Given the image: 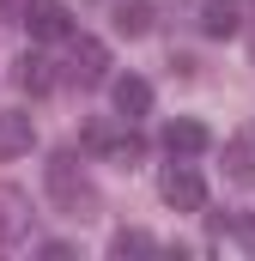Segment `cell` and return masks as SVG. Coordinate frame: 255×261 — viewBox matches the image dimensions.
Instances as JSON below:
<instances>
[{
	"mask_svg": "<svg viewBox=\"0 0 255 261\" xmlns=\"http://www.w3.org/2000/svg\"><path fill=\"white\" fill-rule=\"evenodd\" d=\"M43 182H49L55 213H67V219H91V213H97V189L85 182V170H79V158H73V152H55V158H49Z\"/></svg>",
	"mask_w": 255,
	"mask_h": 261,
	"instance_id": "cell-1",
	"label": "cell"
},
{
	"mask_svg": "<svg viewBox=\"0 0 255 261\" xmlns=\"http://www.w3.org/2000/svg\"><path fill=\"white\" fill-rule=\"evenodd\" d=\"M158 195H164V206H176V213H200L207 206V182H200V170H194L189 158H170L164 176H158Z\"/></svg>",
	"mask_w": 255,
	"mask_h": 261,
	"instance_id": "cell-2",
	"label": "cell"
},
{
	"mask_svg": "<svg viewBox=\"0 0 255 261\" xmlns=\"http://www.w3.org/2000/svg\"><path fill=\"white\" fill-rule=\"evenodd\" d=\"M85 152H97V158H110V164H140V152H146V140L134 134V122H128V134L122 128H110V122H91L85 128Z\"/></svg>",
	"mask_w": 255,
	"mask_h": 261,
	"instance_id": "cell-3",
	"label": "cell"
},
{
	"mask_svg": "<svg viewBox=\"0 0 255 261\" xmlns=\"http://www.w3.org/2000/svg\"><path fill=\"white\" fill-rule=\"evenodd\" d=\"M18 18H24V31H31L37 43H67V37H73V12H67L61 0H24Z\"/></svg>",
	"mask_w": 255,
	"mask_h": 261,
	"instance_id": "cell-4",
	"label": "cell"
},
{
	"mask_svg": "<svg viewBox=\"0 0 255 261\" xmlns=\"http://www.w3.org/2000/svg\"><path fill=\"white\" fill-rule=\"evenodd\" d=\"M67 43H73V55H67V79L73 85H104L110 79V49L97 37H67Z\"/></svg>",
	"mask_w": 255,
	"mask_h": 261,
	"instance_id": "cell-5",
	"label": "cell"
},
{
	"mask_svg": "<svg viewBox=\"0 0 255 261\" xmlns=\"http://www.w3.org/2000/svg\"><path fill=\"white\" fill-rule=\"evenodd\" d=\"M110 103H116L122 122H140V116L152 110V85H146L140 73H122V79H110Z\"/></svg>",
	"mask_w": 255,
	"mask_h": 261,
	"instance_id": "cell-6",
	"label": "cell"
},
{
	"mask_svg": "<svg viewBox=\"0 0 255 261\" xmlns=\"http://www.w3.org/2000/svg\"><path fill=\"white\" fill-rule=\"evenodd\" d=\"M37 146V122L24 110H0V158H24Z\"/></svg>",
	"mask_w": 255,
	"mask_h": 261,
	"instance_id": "cell-7",
	"label": "cell"
},
{
	"mask_svg": "<svg viewBox=\"0 0 255 261\" xmlns=\"http://www.w3.org/2000/svg\"><path fill=\"white\" fill-rule=\"evenodd\" d=\"M164 152H170V158H194V152H207V128H200L194 116L164 122Z\"/></svg>",
	"mask_w": 255,
	"mask_h": 261,
	"instance_id": "cell-8",
	"label": "cell"
},
{
	"mask_svg": "<svg viewBox=\"0 0 255 261\" xmlns=\"http://www.w3.org/2000/svg\"><path fill=\"white\" fill-rule=\"evenodd\" d=\"M237 24H243L237 0H200V37H237Z\"/></svg>",
	"mask_w": 255,
	"mask_h": 261,
	"instance_id": "cell-9",
	"label": "cell"
},
{
	"mask_svg": "<svg viewBox=\"0 0 255 261\" xmlns=\"http://www.w3.org/2000/svg\"><path fill=\"white\" fill-rule=\"evenodd\" d=\"M24 225H31V213H24L18 189H0V249H6V243H18V237H24Z\"/></svg>",
	"mask_w": 255,
	"mask_h": 261,
	"instance_id": "cell-10",
	"label": "cell"
},
{
	"mask_svg": "<svg viewBox=\"0 0 255 261\" xmlns=\"http://www.w3.org/2000/svg\"><path fill=\"white\" fill-rule=\"evenodd\" d=\"M116 31L122 37H146L152 31V0H122L116 6Z\"/></svg>",
	"mask_w": 255,
	"mask_h": 261,
	"instance_id": "cell-11",
	"label": "cell"
},
{
	"mask_svg": "<svg viewBox=\"0 0 255 261\" xmlns=\"http://www.w3.org/2000/svg\"><path fill=\"white\" fill-rule=\"evenodd\" d=\"M55 61H43V55H24L18 61V85L31 91V97H43V91H55V73H49Z\"/></svg>",
	"mask_w": 255,
	"mask_h": 261,
	"instance_id": "cell-12",
	"label": "cell"
},
{
	"mask_svg": "<svg viewBox=\"0 0 255 261\" xmlns=\"http://www.w3.org/2000/svg\"><path fill=\"white\" fill-rule=\"evenodd\" d=\"M225 170H231V182H255V152L243 146V140L225 146Z\"/></svg>",
	"mask_w": 255,
	"mask_h": 261,
	"instance_id": "cell-13",
	"label": "cell"
},
{
	"mask_svg": "<svg viewBox=\"0 0 255 261\" xmlns=\"http://www.w3.org/2000/svg\"><path fill=\"white\" fill-rule=\"evenodd\" d=\"M152 249H158V243H152L146 231H116V237H110V255H152Z\"/></svg>",
	"mask_w": 255,
	"mask_h": 261,
	"instance_id": "cell-14",
	"label": "cell"
},
{
	"mask_svg": "<svg viewBox=\"0 0 255 261\" xmlns=\"http://www.w3.org/2000/svg\"><path fill=\"white\" fill-rule=\"evenodd\" d=\"M237 237H243V249L255 255V213H243V219H237Z\"/></svg>",
	"mask_w": 255,
	"mask_h": 261,
	"instance_id": "cell-15",
	"label": "cell"
},
{
	"mask_svg": "<svg viewBox=\"0 0 255 261\" xmlns=\"http://www.w3.org/2000/svg\"><path fill=\"white\" fill-rule=\"evenodd\" d=\"M18 6H24V0H0V18H18Z\"/></svg>",
	"mask_w": 255,
	"mask_h": 261,
	"instance_id": "cell-16",
	"label": "cell"
},
{
	"mask_svg": "<svg viewBox=\"0 0 255 261\" xmlns=\"http://www.w3.org/2000/svg\"><path fill=\"white\" fill-rule=\"evenodd\" d=\"M249 49H255V37H249Z\"/></svg>",
	"mask_w": 255,
	"mask_h": 261,
	"instance_id": "cell-17",
	"label": "cell"
}]
</instances>
